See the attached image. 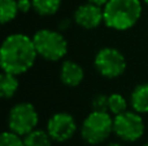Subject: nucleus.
<instances>
[{
    "label": "nucleus",
    "instance_id": "obj_21",
    "mask_svg": "<svg viewBox=\"0 0 148 146\" xmlns=\"http://www.w3.org/2000/svg\"><path fill=\"white\" fill-rule=\"evenodd\" d=\"M69 26V20H64V23H60V30H65V28Z\"/></svg>",
    "mask_w": 148,
    "mask_h": 146
},
{
    "label": "nucleus",
    "instance_id": "obj_11",
    "mask_svg": "<svg viewBox=\"0 0 148 146\" xmlns=\"http://www.w3.org/2000/svg\"><path fill=\"white\" fill-rule=\"evenodd\" d=\"M130 105L139 114L148 113V83L136 85L130 96Z\"/></svg>",
    "mask_w": 148,
    "mask_h": 146
},
{
    "label": "nucleus",
    "instance_id": "obj_19",
    "mask_svg": "<svg viewBox=\"0 0 148 146\" xmlns=\"http://www.w3.org/2000/svg\"><path fill=\"white\" fill-rule=\"evenodd\" d=\"M20 13H29L33 9V0H17Z\"/></svg>",
    "mask_w": 148,
    "mask_h": 146
},
{
    "label": "nucleus",
    "instance_id": "obj_8",
    "mask_svg": "<svg viewBox=\"0 0 148 146\" xmlns=\"http://www.w3.org/2000/svg\"><path fill=\"white\" fill-rule=\"evenodd\" d=\"M77 131V123L69 113H56L47 122V132L56 142H65L74 136Z\"/></svg>",
    "mask_w": 148,
    "mask_h": 146
},
{
    "label": "nucleus",
    "instance_id": "obj_7",
    "mask_svg": "<svg viewBox=\"0 0 148 146\" xmlns=\"http://www.w3.org/2000/svg\"><path fill=\"white\" fill-rule=\"evenodd\" d=\"M94 66L101 76L107 79H114L125 72L126 59L125 56L118 49L112 48V47H105L96 53L94 59Z\"/></svg>",
    "mask_w": 148,
    "mask_h": 146
},
{
    "label": "nucleus",
    "instance_id": "obj_24",
    "mask_svg": "<svg viewBox=\"0 0 148 146\" xmlns=\"http://www.w3.org/2000/svg\"><path fill=\"white\" fill-rule=\"evenodd\" d=\"M143 146H148V142H147V144H144V145H143Z\"/></svg>",
    "mask_w": 148,
    "mask_h": 146
},
{
    "label": "nucleus",
    "instance_id": "obj_18",
    "mask_svg": "<svg viewBox=\"0 0 148 146\" xmlns=\"http://www.w3.org/2000/svg\"><path fill=\"white\" fill-rule=\"evenodd\" d=\"M92 110L94 111H108V96L97 95L92 100ZM109 113V111H108Z\"/></svg>",
    "mask_w": 148,
    "mask_h": 146
},
{
    "label": "nucleus",
    "instance_id": "obj_14",
    "mask_svg": "<svg viewBox=\"0 0 148 146\" xmlns=\"http://www.w3.org/2000/svg\"><path fill=\"white\" fill-rule=\"evenodd\" d=\"M62 0H33V9L39 16H52L60 9Z\"/></svg>",
    "mask_w": 148,
    "mask_h": 146
},
{
    "label": "nucleus",
    "instance_id": "obj_16",
    "mask_svg": "<svg viewBox=\"0 0 148 146\" xmlns=\"http://www.w3.org/2000/svg\"><path fill=\"white\" fill-rule=\"evenodd\" d=\"M127 110V101L121 93H112L108 96V111L113 116Z\"/></svg>",
    "mask_w": 148,
    "mask_h": 146
},
{
    "label": "nucleus",
    "instance_id": "obj_3",
    "mask_svg": "<svg viewBox=\"0 0 148 146\" xmlns=\"http://www.w3.org/2000/svg\"><path fill=\"white\" fill-rule=\"evenodd\" d=\"M39 57L47 61H60L68 53V41L60 31L40 28L33 36Z\"/></svg>",
    "mask_w": 148,
    "mask_h": 146
},
{
    "label": "nucleus",
    "instance_id": "obj_13",
    "mask_svg": "<svg viewBox=\"0 0 148 146\" xmlns=\"http://www.w3.org/2000/svg\"><path fill=\"white\" fill-rule=\"evenodd\" d=\"M53 140L51 139L49 133L43 129L35 128L34 131H31L30 133H27L26 136H23V142L25 146H51Z\"/></svg>",
    "mask_w": 148,
    "mask_h": 146
},
{
    "label": "nucleus",
    "instance_id": "obj_1",
    "mask_svg": "<svg viewBox=\"0 0 148 146\" xmlns=\"http://www.w3.org/2000/svg\"><path fill=\"white\" fill-rule=\"evenodd\" d=\"M38 56L33 38L25 34H12L4 39L0 49L3 71L14 75L25 74L33 67Z\"/></svg>",
    "mask_w": 148,
    "mask_h": 146
},
{
    "label": "nucleus",
    "instance_id": "obj_4",
    "mask_svg": "<svg viewBox=\"0 0 148 146\" xmlns=\"http://www.w3.org/2000/svg\"><path fill=\"white\" fill-rule=\"evenodd\" d=\"M110 133H113V115L108 111L92 110L81 126L82 139L90 145L101 144Z\"/></svg>",
    "mask_w": 148,
    "mask_h": 146
},
{
    "label": "nucleus",
    "instance_id": "obj_5",
    "mask_svg": "<svg viewBox=\"0 0 148 146\" xmlns=\"http://www.w3.org/2000/svg\"><path fill=\"white\" fill-rule=\"evenodd\" d=\"M39 123V115L35 106L30 102L16 103L8 114V127L9 131L26 136L36 128Z\"/></svg>",
    "mask_w": 148,
    "mask_h": 146
},
{
    "label": "nucleus",
    "instance_id": "obj_2",
    "mask_svg": "<svg viewBox=\"0 0 148 146\" xmlns=\"http://www.w3.org/2000/svg\"><path fill=\"white\" fill-rule=\"evenodd\" d=\"M104 23L109 28L125 31L136 25L142 17V0H109L103 7Z\"/></svg>",
    "mask_w": 148,
    "mask_h": 146
},
{
    "label": "nucleus",
    "instance_id": "obj_10",
    "mask_svg": "<svg viewBox=\"0 0 148 146\" xmlns=\"http://www.w3.org/2000/svg\"><path fill=\"white\" fill-rule=\"evenodd\" d=\"M84 78V70L78 62L65 61L60 67V79L66 87H78Z\"/></svg>",
    "mask_w": 148,
    "mask_h": 146
},
{
    "label": "nucleus",
    "instance_id": "obj_20",
    "mask_svg": "<svg viewBox=\"0 0 148 146\" xmlns=\"http://www.w3.org/2000/svg\"><path fill=\"white\" fill-rule=\"evenodd\" d=\"M87 1H90V3H94V4H96V5H100V7H104L105 4H107L109 0H87Z\"/></svg>",
    "mask_w": 148,
    "mask_h": 146
},
{
    "label": "nucleus",
    "instance_id": "obj_22",
    "mask_svg": "<svg viewBox=\"0 0 148 146\" xmlns=\"http://www.w3.org/2000/svg\"><path fill=\"white\" fill-rule=\"evenodd\" d=\"M107 146H122V145L118 144V142H112V144H109V145H107Z\"/></svg>",
    "mask_w": 148,
    "mask_h": 146
},
{
    "label": "nucleus",
    "instance_id": "obj_12",
    "mask_svg": "<svg viewBox=\"0 0 148 146\" xmlns=\"http://www.w3.org/2000/svg\"><path fill=\"white\" fill-rule=\"evenodd\" d=\"M18 75L3 71L0 75V95L4 100H9L16 95L18 89Z\"/></svg>",
    "mask_w": 148,
    "mask_h": 146
},
{
    "label": "nucleus",
    "instance_id": "obj_17",
    "mask_svg": "<svg viewBox=\"0 0 148 146\" xmlns=\"http://www.w3.org/2000/svg\"><path fill=\"white\" fill-rule=\"evenodd\" d=\"M0 146H25V142L22 136L12 131H5L0 139Z\"/></svg>",
    "mask_w": 148,
    "mask_h": 146
},
{
    "label": "nucleus",
    "instance_id": "obj_15",
    "mask_svg": "<svg viewBox=\"0 0 148 146\" xmlns=\"http://www.w3.org/2000/svg\"><path fill=\"white\" fill-rule=\"evenodd\" d=\"M18 13L17 0H0V20L3 25L13 21Z\"/></svg>",
    "mask_w": 148,
    "mask_h": 146
},
{
    "label": "nucleus",
    "instance_id": "obj_6",
    "mask_svg": "<svg viewBox=\"0 0 148 146\" xmlns=\"http://www.w3.org/2000/svg\"><path fill=\"white\" fill-rule=\"evenodd\" d=\"M146 126L142 115L136 111H123L113 116V133L120 140L134 142L144 135Z\"/></svg>",
    "mask_w": 148,
    "mask_h": 146
},
{
    "label": "nucleus",
    "instance_id": "obj_23",
    "mask_svg": "<svg viewBox=\"0 0 148 146\" xmlns=\"http://www.w3.org/2000/svg\"><path fill=\"white\" fill-rule=\"evenodd\" d=\"M142 1H143L146 5H148V0H142Z\"/></svg>",
    "mask_w": 148,
    "mask_h": 146
},
{
    "label": "nucleus",
    "instance_id": "obj_9",
    "mask_svg": "<svg viewBox=\"0 0 148 146\" xmlns=\"http://www.w3.org/2000/svg\"><path fill=\"white\" fill-rule=\"evenodd\" d=\"M74 22L86 30L96 28L104 22V9L90 1L81 4L74 12Z\"/></svg>",
    "mask_w": 148,
    "mask_h": 146
}]
</instances>
